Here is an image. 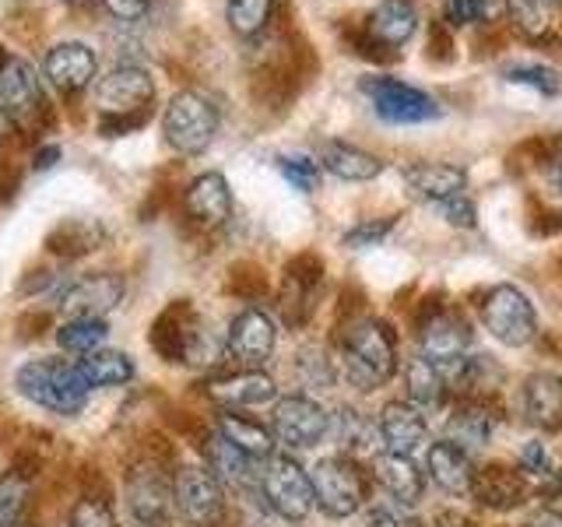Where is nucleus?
<instances>
[{
    "mask_svg": "<svg viewBox=\"0 0 562 527\" xmlns=\"http://www.w3.org/2000/svg\"><path fill=\"white\" fill-rule=\"evenodd\" d=\"M53 278H57L53 271H32V278H29V281H22V292H25V295L43 292V289H49V285H53Z\"/></svg>",
    "mask_w": 562,
    "mask_h": 527,
    "instance_id": "5fc2aeb1",
    "label": "nucleus"
},
{
    "mask_svg": "<svg viewBox=\"0 0 562 527\" xmlns=\"http://www.w3.org/2000/svg\"><path fill=\"white\" fill-rule=\"evenodd\" d=\"M418 29V11L412 0H380V4L369 11L362 35L369 46L376 49H397L415 35Z\"/></svg>",
    "mask_w": 562,
    "mask_h": 527,
    "instance_id": "aec40b11",
    "label": "nucleus"
},
{
    "mask_svg": "<svg viewBox=\"0 0 562 527\" xmlns=\"http://www.w3.org/2000/svg\"><path fill=\"white\" fill-rule=\"evenodd\" d=\"M509 22L524 40L541 43L552 32V0H506Z\"/></svg>",
    "mask_w": 562,
    "mask_h": 527,
    "instance_id": "c9c22d12",
    "label": "nucleus"
},
{
    "mask_svg": "<svg viewBox=\"0 0 562 527\" xmlns=\"http://www.w3.org/2000/svg\"><path fill=\"white\" fill-rule=\"evenodd\" d=\"M376 429H380V439H383L386 453L412 457L422 444H426L429 422H426V415L415 408V404L391 401V404H383V412L376 418Z\"/></svg>",
    "mask_w": 562,
    "mask_h": 527,
    "instance_id": "412c9836",
    "label": "nucleus"
},
{
    "mask_svg": "<svg viewBox=\"0 0 562 527\" xmlns=\"http://www.w3.org/2000/svg\"><path fill=\"white\" fill-rule=\"evenodd\" d=\"M492 429H496V415H492V408H488L485 401L471 397V401H461L450 412V418H447V444L471 457V453H479L488 444Z\"/></svg>",
    "mask_w": 562,
    "mask_h": 527,
    "instance_id": "5701e85b",
    "label": "nucleus"
},
{
    "mask_svg": "<svg viewBox=\"0 0 562 527\" xmlns=\"http://www.w3.org/2000/svg\"><path fill=\"white\" fill-rule=\"evenodd\" d=\"M172 503L190 527H215L225 514V489L204 464L172 471Z\"/></svg>",
    "mask_w": 562,
    "mask_h": 527,
    "instance_id": "1a4fd4ad",
    "label": "nucleus"
},
{
    "mask_svg": "<svg viewBox=\"0 0 562 527\" xmlns=\"http://www.w3.org/2000/svg\"><path fill=\"white\" fill-rule=\"evenodd\" d=\"M278 172L299 190V193H313L321 183V166L313 162L310 155H278Z\"/></svg>",
    "mask_w": 562,
    "mask_h": 527,
    "instance_id": "ea45409f",
    "label": "nucleus"
},
{
    "mask_svg": "<svg viewBox=\"0 0 562 527\" xmlns=\"http://www.w3.org/2000/svg\"><path fill=\"white\" fill-rule=\"evenodd\" d=\"M544 183L552 187L555 198H562V141H552V152L544 155Z\"/></svg>",
    "mask_w": 562,
    "mask_h": 527,
    "instance_id": "603ef678",
    "label": "nucleus"
},
{
    "mask_svg": "<svg viewBox=\"0 0 562 527\" xmlns=\"http://www.w3.org/2000/svg\"><path fill=\"white\" fill-rule=\"evenodd\" d=\"M327 433L334 436V444L345 457H376L383 439H380V429L376 422H369L362 412L356 408H338L334 415H327Z\"/></svg>",
    "mask_w": 562,
    "mask_h": 527,
    "instance_id": "a878e982",
    "label": "nucleus"
},
{
    "mask_svg": "<svg viewBox=\"0 0 562 527\" xmlns=\"http://www.w3.org/2000/svg\"><path fill=\"white\" fill-rule=\"evenodd\" d=\"M404 183H408L415 198L439 204L447 198H457V193H464L468 176H464V169L447 166V162H415L404 169Z\"/></svg>",
    "mask_w": 562,
    "mask_h": 527,
    "instance_id": "bb28decb",
    "label": "nucleus"
},
{
    "mask_svg": "<svg viewBox=\"0 0 562 527\" xmlns=\"http://www.w3.org/2000/svg\"><path fill=\"white\" fill-rule=\"evenodd\" d=\"M99 4L113 18H120V22H134V18H140L148 11L151 0H99Z\"/></svg>",
    "mask_w": 562,
    "mask_h": 527,
    "instance_id": "3c124183",
    "label": "nucleus"
},
{
    "mask_svg": "<svg viewBox=\"0 0 562 527\" xmlns=\"http://www.w3.org/2000/svg\"><path fill=\"white\" fill-rule=\"evenodd\" d=\"M517 468L520 474H531V479H544V474H552V457L544 450V444L531 439V444H524L520 457H517Z\"/></svg>",
    "mask_w": 562,
    "mask_h": 527,
    "instance_id": "09e8293b",
    "label": "nucleus"
},
{
    "mask_svg": "<svg viewBox=\"0 0 562 527\" xmlns=\"http://www.w3.org/2000/svg\"><path fill=\"white\" fill-rule=\"evenodd\" d=\"M278 345V321L260 306H246L233 316L225 330V356L239 366H263L274 356Z\"/></svg>",
    "mask_w": 562,
    "mask_h": 527,
    "instance_id": "9b49d317",
    "label": "nucleus"
},
{
    "mask_svg": "<svg viewBox=\"0 0 562 527\" xmlns=\"http://www.w3.org/2000/svg\"><path fill=\"white\" fill-rule=\"evenodd\" d=\"M11 123H14V120H11L4 110H0V141H4V137L11 134Z\"/></svg>",
    "mask_w": 562,
    "mask_h": 527,
    "instance_id": "bf43d9fd",
    "label": "nucleus"
},
{
    "mask_svg": "<svg viewBox=\"0 0 562 527\" xmlns=\"http://www.w3.org/2000/svg\"><path fill=\"white\" fill-rule=\"evenodd\" d=\"M110 327H105L102 316H70L67 324L57 327V345L67 351V356H88V351H95Z\"/></svg>",
    "mask_w": 562,
    "mask_h": 527,
    "instance_id": "f704fd0d",
    "label": "nucleus"
},
{
    "mask_svg": "<svg viewBox=\"0 0 562 527\" xmlns=\"http://www.w3.org/2000/svg\"><path fill=\"white\" fill-rule=\"evenodd\" d=\"M338 362L345 380L359 391L383 386L397 369V338L391 324L373 321V316L351 321L338 338Z\"/></svg>",
    "mask_w": 562,
    "mask_h": 527,
    "instance_id": "f257e3e1",
    "label": "nucleus"
},
{
    "mask_svg": "<svg viewBox=\"0 0 562 527\" xmlns=\"http://www.w3.org/2000/svg\"><path fill=\"white\" fill-rule=\"evenodd\" d=\"M215 433L228 439L233 447H239L243 453H250L254 461H263V457L274 453V433L239 412H222L215 418Z\"/></svg>",
    "mask_w": 562,
    "mask_h": 527,
    "instance_id": "2f4dec72",
    "label": "nucleus"
},
{
    "mask_svg": "<svg viewBox=\"0 0 562 527\" xmlns=\"http://www.w3.org/2000/svg\"><path fill=\"white\" fill-rule=\"evenodd\" d=\"M18 187H22V176H18L14 169L0 172V204H8L14 193H18Z\"/></svg>",
    "mask_w": 562,
    "mask_h": 527,
    "instance_id": "864d4df0",
    "label": "nucleus"
},
{
    "mask_svg": "<svg viewBox=\"0 0 562 527\" xmlns=\"http://www.w3.org/2000/svg\"><path fill=\"white\" fill-rule=\"evenodd\" d=\"M29 506V482L18 479L14 471H8L4 479H0V527H14L22 520Z\"/></svg>",
    "mask_w": 562,
    "mask_h": 527,
    "instance_id": "58836bf2",
    "label": "nucleus"
},
{
    "mask_svg": "<svg viewBox=\"0 0 562 527\" xmlns=\"http://www.w3.org/2000/svg\"><path fill=\"white\" fill-rule=\"evenodd\" d=\"M397 218H369V222H359L351 225L345 233V246H351V250H366V246H380L386 236L394 233Z\"/></svg>",
    "mask_w": 562,
    "mask_h": 527,
    "instance_id": "a18cd8bd",
    "label": "nucleus"
},
{
    "mask_svg": "<svg viewBox=\"0 0 562 527\" xmlns=\"http://www.w3.org/2000/svg\"><path fill=\"white\" fill-rule=\"evenodd\" d=\"M366 524L369 527H422V520L412 514V506H404L391 496H383L376 503H369L366 509Z\"/></svg>",
    "mask_w": 562,
    "mask_h": 527,
    "instance_id": "a19ab883",
    "label": "nucleus"
},
{
    "mask_svg": "<svg viewBox=\"0 0 562 527\" xmlns=\"http://www.w3.org/2000/svg\"><path fill=\"white\" fill-rule=\"evenodd\" d=\"M471 345V324L457 310H426L418 316V348L429 362L464 356Z\"/></svg>",
    "mask_w": 562,
    "mask_h": 527,
    "instance_id": "4468645a",
    "label": "nucleus"
},
{
    "mask_svg": "<svg viewBox=\"0 0 562 527\" xmlns=\"http://www.w3.org/2000/svg\"><path fill=\"white\" fill-rule=\"evenodd\" d=\"M105 239V228L92 218H64L53 233L46 236V254L60 260H75L99 250Z\"/></svg>",
    "mask_w": 562,
    "mask_h": 527,
    "instance_id": "7c9ffc66",
    "label": "nucleus"
},
{
    "mask_svg": "<svg viewBox=\"0 0 562 527\" xmlns=\"http://www.w3.org/2000/svg\"><path fill=\"white\" fill-rule=\"evenodd\" d=\"M482 324L503 345H527L538 334V313L517 285H496L482 295Z\"/></svg>",
    "mask_w": 562,
    "mask_h": 527,
    "instance_id": "9d476101",
    "label": "nucleus"
},
{
    "mask_svg": "<svg viewBox=\"0 0 562 527\" xmlns=\"http://www.w3.org/2000/svg\"><path fill=\"white\" fill-rule=\"evenodd\" d=\"M78 369H81V377H85L88 386H92V391H95V386H123V383L134 380V362L116 348L88 351V356L78 362Z\"/></svg>",
    "mask_w": 562,
    "mask_h": 527,
    "instance_id": "72a5a7b5",
    "label": "nucleus"
},
{
    "mask_svg": "<svg viewBox=\"0 0 562 527\" xmlns=\"http://www.w3.org/2000/svg\"><path fill=\"white\" fill-rule=\"evenodd\" d=\"M274 14V0H228L225 4V18H228V29L243 40H254L263 29H268Z\"/></svg>",
    "mask_w": 562,
    "mask_h": 527,
    "instance_id": "e433bc0d",
    "label": "nucleus"
},
{
    "mask_svg": "<svg viewBox=\"0 0 562 527\" xmlns=\"http://www.w3.org/2000/svg\"><path fill=\"white\" fill-rule=\"evenodd\" d=\"M524 527H562V514H555V509H538Z\"/></svg>",
    "mask_w": 562,
    "mask_h": 527,
    "instance_id": "13d9d810",
    "label": "nucleus"
},
{
    "mask_svg": "<svg viewBox=\"0 0 562 527\" xmlns=\"http://www.w3.org/2000/svg\"><path fill=\"white\" fill-rule=\"evenodd\" d=\"M310 485H313V503L334 520L351 517L369 500V479L362 464L356 457H345V453L324 457V461L313 468Z\"/></svg>",
    "mask_w": 562,
    "mask_h": 527,
    "instance_id": "39448f33",
    "label": "nucleus"
},
{
    "mask_svg": "<svg viewBox=\"0 0 562 527\" xmlns=\"http://www.w3.org/2000/svg\"><path fill=\"white\" fill-rule=\"evenodd\" d=\"M123 292H127V281L113 271H95V274H85L78 281H70L60 295V310L70 316H102L113 313L120 306Z\"/></svg>",
    "mask_w": 562,
    "mask_h": 527,
    "instance_id": "dca6fc26",
    "label": "nucleus"
},
{
    "mask_svg": "<svg viewBox=\"0 0 562 527\" xmlns=\"http://www.w3.org/2000/svg\"><path fill=\"white\" fill-rule=\"evenodd\" d=\"M57 158H60V148L57 145H43L40 152L32 155V166L35 169H53V166H57Z\"/></svg>",
    "mask_w": 562,
    "mask_h": 527,
    "instance_id": "6e6d98bb",
    "label": "nucleus"
},
{
    "mask_svg": "<svg viewBox=\"0 0 562 527\" xmlns=\"http://www.w3.org/2000/svg\"><path fill=\"white\" fill-rule=\"evenodd\" d=\"M271 433L278 444L292 450H310L327 436V412L306 394H292L274 401L271 412Z\"/></svg>",
    "mask_w": 562,
    "mask_h": 527,
    "instance_id": "ddd939ff",
    "label": "nucleus"
},
{
    "mask_svg": "<svg viewBox=\"0 0 562 527\" xmlns=\"http://www.w3.org/2000/svg\"><path fill=\"white\" fill-rule=\"evenodd\" d=\"M549 489H552V492H562V471H555V479H552Z\"/></svg>",
    "mask_w": 562,
    "mask_h": 527,
    "instance_id": "052dcab7",
    "label": "nucleus"
},
{
    "mask_svg": "<svg viewBox=\"0 0 562 527\" xmlns=\"http://www.w3.org/2000/svg\"><path fill=\"white\" fill-rule=\"evenodd\" d=\"M295 373L306 386H316V391H324V386L334 380V369H330V359H324L321 348H303L295 356Z\"/></svg>",
    "mask_w": 562,
    "mask_h": 527,
    "instance_id": "c03bdc74",
    "label": "nucleus"
},
{
    "mask_svg": "<svg viewBox=\"0 0 562 527\" xmlns=\"http://www.w3.org/2000/svg\"><path fill=\"white\" fill-rule=\"evenodd\" d=\"M432 211L443 222L457 225V228H471L474 225V204L468 201V193H457V198L439 201V204H432Z\"/></svg>",
    "mask_w": 562,
    "mask_h": 527,
    "instance_id": "de8ad7c7",
    "label": "nucleus"
},
{
    "mask_svg": "<svg viewBox=\"0 0 562 527\" xmlns=\"http://www.w3.org/2000/svg\"><path fill=\"white\" fill-rule=\"evenodd\" d=\"M14 391L29 397L32 404L53 412V415H64V418H75L92 386L85 383L78 362H67V359H32L14 373Z\"/></svg>",
    "mask_w": 562,
    "mask_h": 527,
    "instance_id": "7ed1b4c3",
    "label": "nucleus"
},
{
    "mask_svg": "<svg viewBox=\"0 0 562 527\" xmlns=\"http://www.w3.org/2000/svg\"><path fill=\"white\" fill-rule=\"evenodd\" d=\"M14 527H32V524H25V520H18V524H14Z\"/></svg>",
    "mask_w": 562,
    "mask_h": 527,
    "instance_id": "680f3d73",
    "label": "nucleus"
},
{
    "mask_svg": "<svg viewBox=\"0 0 562 527\" xmlns=\"http://www.w3.org/2000/svg\"><path fill=\"white\" fill-rule=\"evenodd\" d=\"M215 134H218V110L207 96L187 88V92H176L169 99L162 116V137L176 155L207 152Z\"/></svg>",
    "mask_w": 562,
    "mask_h": 527,
    "instance_id": "423d86ee",
    "label": "nucleus"
},
{
    "mask_svg": "<svg viewBox=\"0 0 562 527\" xmlns=\"http://www.w3.org/2000/svg\"><path fill=\"white\" fill-rule=\"evenodd\" d=\"M492 0H447V22L450 25H474L488 14Z\"/></svg>",
    "mask_w": 562,
    "mask_h": 527,
    "instance_id": "8fccbe9b",
    "label": "nucleus"
},
{
    "mask_svg": "<svg viewBox=\"0 0 562 527\" xmlns=\"http://www.w3.org/2000/svg\"><path fill=\"white\" fill-rule=\"evenodd\" d=\"M148 345L158 359L172 366L180 362H211V334L193 310L190 299H176L151 321Z\"/></svg>",
    "mask_w": 562,
    "mask_h": 527,
    "instance_id": "20e7f679",
    "label": "nucleus"
},
{
    "mask_svg": "<svg viewBox=\"0 0 562 527\" xmlns=\"http://www.w3.org/2000/svg\"><path fill=\"white\" fill-rule=\"evenodd\" d=\"M207 397L222 404L225 412H243V408H260L278 397V383L260 373V369H239L207 383Z\"/></svg>",
    "mask_w": 562,
    "mask_h": 527,
    "instance_id": "6ab92c4d",
    "label": "nucleus"
},
{
    "mask_svg": "<svg viewBox=\"0 0 562 527\" xmlns=\"http://www.w3.org/2000/svg\"><path fill=\"white\" fill-rule=\"evenodd\" d=\"M172 447H148L127 468L123 482V500H127L131 524L145 527H169L172 517Z\"/></svg>",
    "mask_w": 562,
    "mask_h": 527,
    "instance_id": "f03ea898",
    "label": "nucleus"
},
{
    "mask_svg": "<svg viewBox=\"0 0 562 527\" xmlns=\"http://www.w3.org/2000/svg\"><path fill=\"white\" fill-rule=\"evenodd\" d=\"M552 4H555V0H552Z\"/></svg>",
    "mask_w": 562,
    "mask_h": 527,
    "instance_id": "69168bd1",
    "label": "nucleus"
},
{
    "mask_svg": "<svg viewBox=\"0 0 562 527\" xmlns=\"http://www.w3.org/2000/svg\"><path fill=\"white\" fill-rule=\"evenodd\" d=\"M432 527H471V520L464 514H457V509H439L432 517Z\"/></svg>",
    "mask_w": 562,
    "mask_h": 527,
    "instance_id": "4d7b16f0",
    "label": "nucleus"
},
{
    "mask_svg": "<svg viewBox=\"0 0 562 527\" xmlns=\"http://www.w3.org/2000/svg\"><path fill=\"white\" fill-rule=\"evenodd\" d=\"M373 479L391 500L415 506L426 492V471L404 453H376L373 457Z\"/></svg>",
    "mask_w": 562,
    "mask_h": 527,
    "instance_id": "b1692460",
    "label": "nucleus"
},
{
    "mask_svg": "<svg viewBox=\"0 0 562 527\" xmlns=\"http://www.w3.org/2000/svg\"><path fill=\"white\" fill-rule=\"evenodd\" d=\"M471 496L488 509H517L527 500V482L520 471L506 464H485L474 471Z\"/></svg>",
    "mask_w": 562,
    "mask_h": 527,
    "instance_id": "393cba45",
    "label": "nucleus"
},
{
    "mask_svg": "<svg viewBox=\"0 0 562 527\" xmlns=\"http://www.w3.org/2000/svg\"><path fill=\"white\" fill-rule=\"evenodd\" d=\"M198 447L204 450L207 471L222 482V489H236V492L260 496V461H254L250 453H243L239 447H233L218 433H204V439Z\"/></svg>",
    "mask_w": 562,
    "mask_h": 527,
    "instance_id": "2eb2a0df",
    "label": "nucleus"
},
{
    "mask_svg": "<svg viewBox=\"0 0 562 527\" xmlns=\"http://www.w3.org/2000/svg\"><path fill=\"white\" fill-rule=\"evenodd\" d=\"M99 60L88 43H57L43 60L46 81L64 96H81L88 85H95Z\"/></svg>",
    "mask_w": 562,
    "mask_h": 527,
    "instance_id": "a211bd4d",
    "label": "nucleus"
},
{
    "mask_svg": "<svg viewBox=\"0 0 562 527\" xmlns=\"http://www.w3.org/2000/svg\"><path fill=\"white\" fill-rule=\"evenodd\" d=\"M183 204H187V215L201 225H222L233 215V187L222 172H201L193 176L183 190Z\"/></svg>",
    "mask_w": 562,
    "mask_h": 527,
    "instance_id": "4be33fe9",
    "label": "nucleus"
},
{
    "mask_svg": "<svg viewBox=\"0 0 562 527\" xmlns=\"http://www.w3.org/2000/svg\"><path fill=\"white\" fill-rule=\"evenodd\" d=\"M524 412L538 429L562 433V377L535 373L524 383Z\"/></svg>",
    "mask_w": 562,
    "mask_h": 527,
    "instance_id": "cd10ccee",
    "label": "nucleus"
},
{
    "mask_svg": "<svg viewBox=\"0 0 562 527\" xmlns=\"http://www.w3.org/2000/svg\"><path fill=\"white\" fill-rule=\"evenodd\" d=\"M0 110L11 120H29L43 110V88L29 60L0 46Z\"/></svg>",
    "mask_w": 562,
    "mask_h": 527,
    "instance_id": "f3484780",
    "label": "nucleus"
},
{
    "mask_svg": "<svg viewBox=\"0 0 562 527\" xmlns=\"http://www.w3.org/2000/svg\"><path fill=\"white\" fill-rule=\"evenodd\" d=\"M67 527H120L116 514H113V503L110 500H78L75 509H70Z\"/></svg>",
    "mask_w": 562,
    "mask_h": 527,
    "instance_id": "37998d69",
    "label": "nucleus"
},
{
    "mask_svg": "<svg viewBox=\"0 0 562 527\" xmlns=\"http://www.w3.org/2000/svg\"><path fill=\"white\" fill-rule=\"evenodd\" d=\"M75 4H81V0H75Z\"/></svg>",
    "mask_w": 562,
    "mask_h": 527,
    "instance_id": "0e129e2a",
    "label": "nucleus"
},
{
    "mask_svg": "<svg viewBox=\"0 0 562 527\" xmlns=\"http://www.w3.org/2000/svg\"><path fill=\"white\" fill-rule=\"evenodd\" d=\"M228 292L243 299V303H260V299L268 295V274L250 260L233 264V268H228Z\"/></svg>",
    "mask_w": 562,
    "mask_h": 527,
    "instance_id": "4c0bfd02",
    "label": "nucleus"
},
{
    "mask_svg": "<svg viewBox=\"0 0 562 527\" xmlns=\"http://www.w3.org/2000/svg\"><path fill=\"white\" fill-rule=\"evenodd\" d=\"M503 75H506V81L538 88V92H544V96H555L559 88H562V78L555 75V70L541 67V64H514V67H506Z\"/></svg>",
    "mask_w": 562,
    "mask_h": 527,
    "instance_id": "79ce46f5",
    "label": "nucleus"
},
{
    "mask_svg": "<svg viewBox=\"0 0 562 527\" xmlns=\"http://www.w3.org/2000/svg\"><path fill=\"white\" fill-rule=\"evenodd\" d=\"M260 500L268 503L281 520H306L313 514V485L306 468L289 453H271L260 461Z\"/></svg>",
    "mask_w": 562,
    "mask_h": 527,
    "instance_id": "0eeeda50",
    "label": "nucleus"
},
{
    "mask_svg": "<svg viewBox=\"0 0 562 527\" xmlns=\"http://www.w3.org/2000/svg\"><path fill=\"white\" fill-rule=\"evenodd\" d=\"M92 99L99 105V113H134L148 110V102L155 99V81L140 64L123 60L113 70H105L102 78L92 85Z\"/></svg>",
    "mask_w": 562,
    "mask_h": 527,
    "instance_id": "f8f14e48",
    "label": "nucleus"
},
{
    "mask_svg": "<svg viewBox=\"0 0 562 527\" xmlns=\"http://www.w3.org/2000/svg\"><path fill=\"white\" fill-rule=\"evenodd\" d=\"M134 527H145V524H134Z\"/></svg>",
    "mask_w": 562,
    "mask_h": 527,
    "instance_id": "e2e57ef3",
    "label": "nucleus"
},
{
    "mask_svg": "<svg viewBox=\"0 0 562 527\" xmlns=\"http://www.w3.org/2000/svg\"><path fill=\"white\" fill-rule=\"evenodd\" d=\"M321 166L338 176V180H348V183H366V180H376L383 172V162L366 148H356V145H345V141H327L321 148Z\"/></svg>",
    "mask_w": 562,
    "mask_h": 527,
    "instance_id": "c756f323",
    "label": "nucleus"
},
{
    "mask_svg": "<svg viewBox=\"0 0 562 527\" xmlns=\"http://www.w3.org/2000/svg\"><path fill=\"white\" fill-rule=\"evenodd\" d=\"M148 110H134V113H99V137H127L140 131L148 123Z\"/></svg>",
    "mask_w": 562,
    "mask_h": 527,
    "instance_id": "49530a36",
    "label": "nucleus"
},
{
    "mask_svg": "<svg viewBox=\"0 0 562 527\" xmlns=\"http://www.w3.org/2000/svg\"><path fill=\"white\" fill-rule=\"evenodd\" d=\"M426 471L429 479L450 492V496H471V479H474V468H471V457L461 453L457 447H450L447 439L443 444H432L426 453Z\"/></svg>",
    "mask_w": 562,
    "mask_h": 527,
    "instance_id": "c85d7f7f",
    "label": "nucleus"
},
{
    "mask_svg": "<svg viewBox=\"0 0 562 527\" xmlns=\"http://www.w3.org/2000/svg\"><path fill=\"white\" fill-rule=\"evenodd\" d=\"M362 96L373 102V113L383 123H397V127H415V123H432L443 116V105H439L429 92L401 81V78H386L373 75L362 78Z\"/></svg>",
    "mask_w": 562,
    "mask_h": 527,
    "instance_id": "6e6552de",
    "label": "nucleus"
},
{
    "mask_svg": "<svg viewBox=\"0 0 562 527\" xmlns=\"http://www.w3.org/2000/svg\"><path fill=\"white\" fill-rule=\"evenodd\" d=\"M404 391H408V404H415L418 412H432L447 404V383L439 377L436 362H429L426 356H415L404 366Z\"/></svg>",
    "mask_w": 562,
    "mask_h": 527,
    "instance_id": "473e14b6",
    "label": "nucleus"
}]
</instances>
